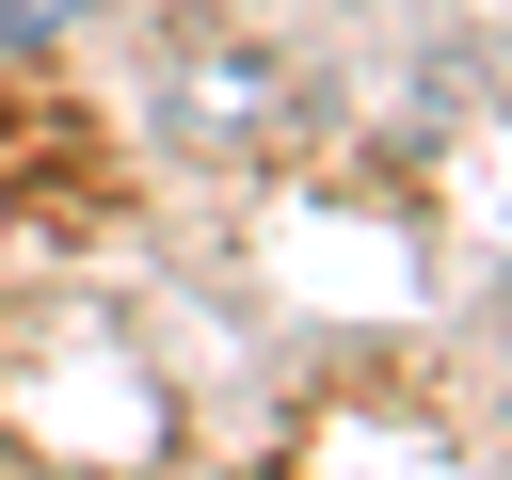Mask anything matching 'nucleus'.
Segmentation results:
<instances>
[{
  "mask_svg": "<svg viewBox=\"0 0 512 480\" xmlns=\"http://www.w3.org/2000/svg\"><path fill=\"white\" fill-rule=\"evenodd\" d=\"M32 32H64V0H0V48H32Z\"/></svg>",
  "mask_w": 512,
  "mask_h": 480,
  "instance_id": "nucleus-1",
  "label": "nucleus"
}]
</instances>
